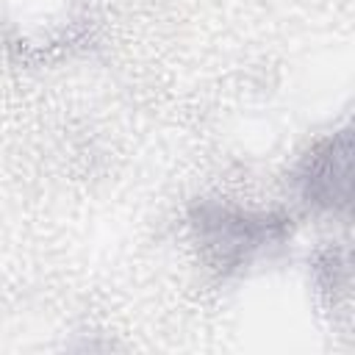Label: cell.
I'll return each instance as SVG.
<instances>
[{"instance_id": "6da1fadb", "label": "cell", "mask_w": 355, "mask_h": 355, "mask_svg": "<svg viewBox=\"0 0 355 355\" xmlns=\"http://www.w3.org/2000/svg\"><path fill=\"white\" fill-rule=\"evenodd\" d=\"M197 227H200L202 244L216 255L219 263H241L252 252L280 241L283 236L280 222H272L266 216L225 211V208L202 211Z\"/></svg>"}, {"instance_id": "7a4b0ae2", "label": "cell", "mask_w": 355, "mask_h": 355, "mask_svg": "<svg viewBox=\"0 0 355 355\" xmlns=\"http://www.w3.org/2000/svg\"><path fill=\"white\" fill-rule=\"evenodd\" d=\"M305 197L313 205L336 208L349 197V136L341 133L322 144L305 166Z\"/></svg>"}]
</instances>
